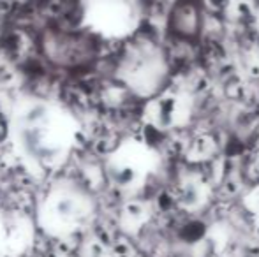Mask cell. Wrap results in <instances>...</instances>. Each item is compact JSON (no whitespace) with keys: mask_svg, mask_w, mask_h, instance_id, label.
Instances as JSON below:
<instances>
[{"mask_svg":"<svg viewBox=\"0 0 259 257\" xmlns=\"http://www.w3.org/2000/svg\"><path fill=\"white\" fill-rule=\"evenodd\" d=\"M78 136L74 117L46 99H23L13 115V137L21 157L41 169H55L71 155Z\"/></svg>","mask_w":259,"mask_h":257,"instance_id":"6da1fadb","label":"cell"},{"mask_svg":"<svg viewBox=\"0 0 259 257\" xmlns=\"http://www.w3.org/2000/svg\"><path fill=\"white\" fill-rule=\"evenodd\" d=\"M94 202L74 183H57L42 197L39 224L52 236H69L87 224Z\"/></svg>","mask_w":259,"mask_h":257,"instance_id":"7a4b0ae2","label":"cell"},{"mask_svg":"<svg viewBox=\"0 0 259 257\" xmlns=\"http://www.w3.org/2000/svg\"><path fill=\"white\" fill-rule=\"evenodd\" d=\"M150 150L140 141H125L108 155L106 176L118 189H134L150 171Z\"/></svg>","mask_w":259,"mask_h":257,"instance_id":"3957f363","label":"cell"},{"mask_svg":"<svg viewBox=\"0 0 259 257\" xmlns=\"http://www.w3.org/2000/svg\"><path fill=\"white\" fill-rule=\"evenodd\" d=\"M42 49L50 62L64 67L85 64L92 57V42L74 32H50L42 39Z\"/></svg>","mask_w":259,"mask_h":257,"instance_id":"277c9868","label":"cell"},{"mask_svg":"<svg viewBox=\"0 0 259 257\" xmlns=\"http://www.w3.org/2000/svg\"><path fill=\"white\" fill-rule=\"evenodd\" d=\"M180 99L173 93H164V95L155 97L154 100H150L145 110V117L152 129L164 132L177 127L180 122Z\"/></svg>","mask_w":259,"mask_h":257,"instance_id":"5b68a950","label":"cell"},{"mask_svg":"<svg viewBox=\"0 0 259 257\" xmlns=\"http://www.w3.org/2000/svg\"><path fill=\"white\" fill-rule=\"evenodd\" d=\"M169 28L175 35L184 39H192L201 28V13L199 7L191 0H185L175 6L169 16Z\"/></svg>","mask_w":259,"mask_h":257,"instance_id":"8992f818","label":"cell"},{"mask_svg":"<svg viewBox=\"0 0 259 257\" xmlns=\"http://www.w3.org/2000/svg\"><path fill=\"white\" fill-rule=\"evenodd\" d=\"M205 199V189L199 182L196 180H185V182L180 183L177 192V201L180 202V206L187 210H194L198 208L199 204Z\"/></svg>","mask_w":259,"mask_h":257,"instance_id":"52a82bcc","label":"cell"},{"mask_svg":"<svg viewBox=\"0 0 259 257\" xmlns=\"http://www.w3.org/2000/svg\"><path fill=\"white\" fill-rule=\"evenodd\" d=\"M205 234V226L201 222H189L184 227V234H182V240L189 241V243H196L199 238H203Z\"/></svg>","mask_w":259,"mask_h":257,"instance_id":"ba28073f","label":"cell"},{"mask_svg":"<svg viewBox=\"0 0 259 257\" xmlns=\"http://www.w3.org/2000/svg\"><path fill=\"white\" fill-rule=\"evenodd\" d=\"M6 234H7V231H6V222H4V219H2V215H0V245L6 241Z\"/></svg>","mask_w":259,"mask_h":257,"instance_id":"9c48e42d","label":"cell"},{"mask_svg":"<svg viewBox=\"0 0 259 257\" xmlns=\"http://www.w3.org/2000/svg\"><path fill=\"white\" fill-rule=\"evenodd\" d=\"M256 234H257V238H259V217H257V222H256Z\"/></svg>","mask_w":259,"mask_h":257,"instance_id":"30bf717a","label":"cell"}]
</instances>
